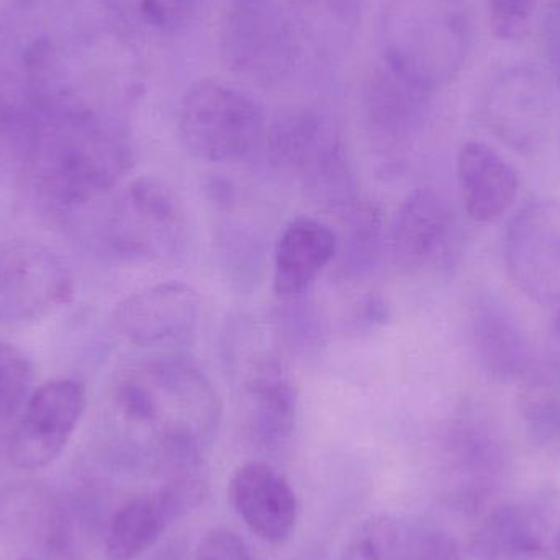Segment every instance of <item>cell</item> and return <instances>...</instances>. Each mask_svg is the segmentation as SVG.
I'll list each match as a JSON object with an SVG mask.
<instances>
[{"label":"cell","mask_w":560,"mask_h":560,"mask_svg":"<svg viewBox=\"0 0 560 560\" xmlns=\"http://www.w3.org/2000/svg\"><path fill=\"white\" fill-rule=\"evenodd\" d=\"M199 312V293L187 283L171 280L121 300L114 322L133 345L161 346L187 338L196 328Z\"/></svg>","instance_id":"obj_10"},{"label":"cell","mask_w":560,"mask_h":560,"mask_svg":"<svg viewBox=\"0 0 560 560\" xmlns=\"http://www.w3.org/2000/svg\"><path fill=\"white\" fill-rule=\"evenodd\" d=\"M474 336L483 365L500 381L522 378L532 365L522 331L503 313L495 310L480 313Z\"/></svg>","instance_id":"obj_20"},{"label":"cell","mask_w":560,"mask_h":560,"mask_svg":"<svg viewBox=\"0 0 560 560\" xmlns=\"http://www.w3.org/2000/svg\"><path fill=\"white\" fill-rule=\"evenodd\" d=\"M538 0H490V13L497 35L513 38L522 32L535 12Z\"/></svg>","instance_id":"obj_28"},{"label":"cell","mask_w":560,"mask_h":560,"mask_svg":"<svg viewBox=\"0 0 560 560\" xmlns=\"http://www.w3.org/2000/svg\"><path fill=\"white\" fill-rule=\"evenodd\" d=\"M400 560H457V546L443 529L418 526L411 528Z\"/></svg>","instance_id":"obj_26"},{"label":"cell","mask_w":560,"mask_h":560,"mask_svg":"<svg viewBox=\"0 0 560 560\" xmlns=\"http://www.w3.org/2000/svg\"><path fill=\"white\" fill-rule=\"evenodd\" d=\"M88 407V390L75 378H56L33 390L10 436L9 456L19 469L55 463L68 447Z\"/></svg>","instance_id":"obj_7"},{"label":"cell","mask_w":560,"mask_h":560,"mask_svg":"<svg viewBox=\"0 0 560 560\" xmlns=\"http://www.w3.org/2000/svg\"><path fill=\"white\" fill-rule=\"evenodd\" d=\"M368 306V308H365V313H364V316L365 318H371V306H372V302L369 303V305H365ZM382 310V305L381 306H377V308L374 310V312H372V316H378V318H382V315H378V312H381Z\"/></svg>","instance_id":"obj_29"},{"label":"cell","mask_w":560,"mask_h":560,"mask_svg":"<svg viewBox=\"0 0 560 560\" xmlns=\"http://www.w3.org/2000/svg\"><path fill=\"white\" fill-rule=\"evenodd\" d=\"M506 259L515 282L538 300H560V203H532L513 220Z\"/></svg>","instance_id":"obj_9"},{"label":"cell","mask_w":560,"mask_h":560,"mask_svg":"<svg viewBox=\"0 0 560 560\" xmlns=\"http://www.w3.org/2000/svg\"><path fill=\"white\" fill-rule=\"evenodd\" d=\"M410 533V526L394 516H371L352 533L341 560H400Z\"/></svg>","instance_id":"obj_23"},{"label":"cell","mask_w":560,"mask_h":560,"mask_svg":"<svg viewBox=\"0 0 560 560\" xmlns=\"http://www.w3.org/2000/svg\"><path fill=\"white\" fill-rule=\"evenodd\" d=\"M184 147L209 163H238L265 133L261 107L248 95L215 81H200L184 95L179 108Z\"/></svg>","instance_id":"obj_3"},{"label":"cell","mask_w":560,"mask_h":560,"mask_svg":"<svg viewBox=\"0 0 560 560\" xmlns=\"http://www.w3.org/2000/svg\"><path fill=\"white\" fill-rule=\"evenodd\" d=\"M19 133L33 186L58 210L107 196L131 167L120 128L92 105L35 101Z\"/></svg>","instance_id":"obj_1"},{"label":"cell","mask_w":560,"mask_h":560,"mask_svg":"<svg viewBox=\"0 0 560 560\" xmlns=\"http://www.w3.org/2000/svg\"><path fill=\"white\" fill-rule=\"evenodd\" d=\"M220 52L230 71L268 85L293 71L300 46L278 0H230L220 28Z\"/></svg>","instance_id":"obj_5"},{"label":"cell","mask_w":560,"mask_h":560,"mask_svg":"<svg viewBox=\"0 0 560 560\" xmlns=\"http://www.w3.org/2000/svg\"><path fill=\"white\" fill-rule=\"evenodd\" d=\"M431 94L385 65L372 69L362 89L365 127L372 144L385 153L410 147Z\"/></svg>","instance_id":"obj_11"},{"label":"cell","mask_w":560,"mask_h":560,"mask_svg":"<svg viewBox=\"0 0 560 560\" xmlns=\"http://www.w3.org/2000/svg\"><path fill=\"white\" fill-rule=\"evenodd\" d=\"M32 362L15 346L0 339V421L20 415L33 394Z\"/></svg>","instance_id":"obj_25"},{"label":"cell","mask_w":560,"mask_h":560,"mask_svg":"<svg viewBox=\"0 0 560 560\" xmlns=\"http://www.w3.org/2000/svg\"><path fill=\"white\" fill-rule=\"evenodd\" d=\"M192 560H255L248 542L229 528H213L200 538Z\"/></svg>","instance_id":"obj_27"},{"label":"cell","mask_w":560,"mask_h":560,"mask_svg":"<svg viewBox=\"0 0 560 560\" xmlns=\"http://www.w3.org/2000/svg\"><path fill=\"white\" fill-rule=\"evenodd\" d=\"M246 392L259 436L265 441L285 438L295 420L296 392L280 364L276 361L259 364Z\"/></svg>","instance_id":"obj_19"},{"label":"cell","mask_w":560,"mask_h":560,"mask_svg":"<svg viewBox=\"0 0 560 560\" xmlns=\"http://www.w3.org/2000/svg\"><path fill=\"white\" fill-rule=\"evenodd\" d=\"M183 509L177 489H161L128 500L112 518L105 538L108 560H135L153 548Z\"/></svg>","instance_id":"obj_17"},{"label":"cell","mask_w":560,"mask_h":560,"mask_svg":"<svg viewBox=\"0 0 560 560\" xmlns=\"http://www.w3.org/2000/svg\"><path fill=\"white\" fill-rule=\"evenodd\" d=\"M0 560H79L68 516L49 497L10 495L0 503Z\"/></svg>","instance_id":"obj_8"},{"label":"cell","mask_w":560,"mask_h":560,"mask_svg":"<svg viewBox=\"0 0 560 560\" xmlns=\"http://www.w3.org/2000/svg\"><path fill=\"white\" fill-rule=\"evenodd\" d=\"M456 170L464 207L476 222L500 219L518 196V173L489 144L480 141L463 144Z\"/></svg>","instance_id":"obj_15"},{"label":"cell","mask_w":560,"mask_h":560,"mask_svg":"<svg viewBox=\"0 0 560 560\" xmlns=\"http://www.w3.org/2000/svg\"><path fill=\"white\" fill-rule=\"evenodd\" d=\"M382 61L428 94L466 62L470 26L463 0H387L378 20Z\"/></svg>","instance_id":"obj_2"},{"label":"cell","mask_w":560,"mask_h":560,"mask_svg":"<svg viewBox=\"0 0 560 560\" xmlns=\"http://www.w3.org/2000/svg\"><path fill=\"white\" fill-rule=\"evenodd\" d=\"M74 295L61 256L42 243H0V325L25 326L48 318Z\"/></svg>","instance_id":"obj_6"},{"label":"cell","mask_w":560,"mask_h":560,"mask_svg":"<svg viewBox=\"0 0 560 560\" xmlns=\"http://www.w3.org/2000/svg\"><path fill=\"white\" fill-rule=\"evenodd\" d=\"M315 38H336L358 23L362 0H289Z\"/></svg>","instance_id":"obj_24"},{"label":"cell","mask_w":560,"mask_h":560,"mask_svg":"<svg viewBox=\"0 0 560 560\" xmlns=\"http://www.w3.org/2000/svg\"><path fill=\"white\" fill-rule=\"evenodd\" d=\"M200 0H101L120 25L135 35L163 38L183 30Z\"/></svg>","instance_id":"obj_21"},{"label":"cell","mask_w":560,"mask_h":560,"mask_svg":"<svg viewBox=\"0 0 560 560\" xmlns=\"http://www.w3.org/2000/svg\"><path fill=\"white\" fill-rule=\"evenodd\" d=\"M559 326H560V318H559Z\"/></svg>","instance_id":"obj_30"},{"label":"cell","mask_w":560,"mask_h":560,"mask_svg":"<svg viewBox=\"0 0 560 560\" xmlns=\"http://www.w3.org/2000/svg\"><path fill=\"white\" fill-rule=\"evenodd\" d=\"M336 233L319 220L300 217L280 233L275 252V292L295 299L310 289L338 255Z\"/></svg>","instance_id":"obj_16"},{"label":"cell","mask_w":560,"mask_h":560,"mask_svg":"<svg viewBox=\"0 0 560 560\" xmlns=\"http://www.w3.org/2000/svg\"><path fill=\"white\" fill-rule=\"evenodd\" d=\"M492 541L503 560H560V490L505 510L493 523Z\"/></svg>","instance_id":"obj_14"},{"label":"cell","mask_w":560,"mask_h":560,"mask_svg":"<svg viewBox=\"0 0 560 560\" xmlns=\"http://www.w3.org/2000/svg\"><path fill=\"white\" fill-rule=\"evenodd\" d=\"M269 147L275 160L299 171L302 179L338 153L339 148L342 150L331 121L315 112H299L276 121L269 133Z\"/></svg>","instance_id":"obj_18"},{"label":"cell","mask_w":560,"mask_h":560,"mask_svg":"<svg viewBox=\"0 0 560 560\" xmlns=\"http://www.w3.org/2000/svg\"><path fill=\"white\" fill-rule=\"evenodd\" d=\"M522 410L529 433L549 443L560 438V377L555 369L529 365L523 374Z\"/></svg>","instance_id":"obj_22"},{"label":"cell","mask_w":560,"mask_h":560,"mask_svg":"<svg viewBox=\"0 0 560 560\" xmlns=\"http://www.w3.org/2000/svg\"><path fill=\"white\" fill-rule=\"evenodd\" d=\"M184 229L183 206L173 189L154 177H140L112 197L101 236L120 258L150 261L173 255Z\"/></svg>","instance_id":"obj_4"},{"label":"cell","mask_w":560,"mask_h":560,"mask_svg":"<svg viewBox=\"0 0 560 560\" xmlns=\"http://www.w3.org/2000/svg\"><path fill=\"white\" fill-rule=\"evenodd\" d=\"M230 502L246 528L269 545H283L292 536L299 503L290 483L268 464H245L233 474Z\"/></svg>","instance_id":"obj_12"},{"label":"cell","mask_w":560,"mask_h":560,"mask_svg":"<svg viewBox=\"0 0 560 560\" xmlns=\"http://www.w3.org/2000/svg\"><path fill=\"white\" fill-rule=\"evenodd\" d=\"M453 219L446 200L431 189L407 197L390 233L392 259L404 272H420L441 258L450 242Z\"/></svg>","instance_id":"obj_13"}]
</instances>
